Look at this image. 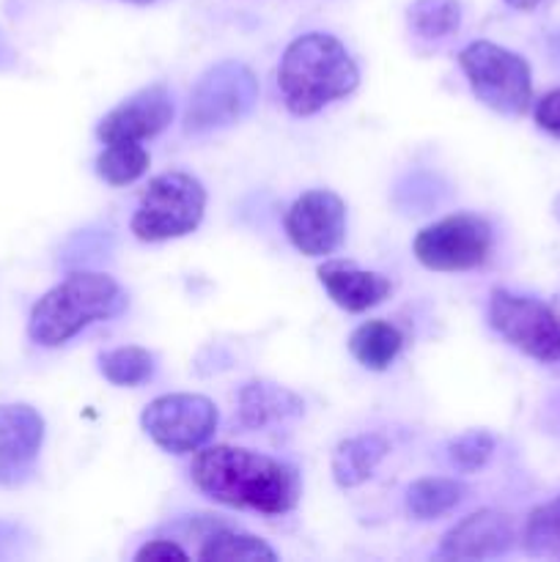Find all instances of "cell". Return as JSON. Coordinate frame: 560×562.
Segmentation results:
<instances>
[{
	"label": "cell",
	"mask_w": 560,
	"mask_h": 562,
	"mask_svg": "<svg viewBox=\"0 0 560 562\" xmlns=\"http://www.w3.org/2000/svg\"><path fill=\"white\" fill-rule=\"evenodd\" d=\"M132 3H152V0H132Z\"/></svg>",
	"instance_id": "f546056e"
},
{
	"label": "cell",
	"mask_w": 560,
	"mask_h": 562,
	"mask_svg": "<svg viewBox=\"0 0 560 562\" xmlns=\"http://www.w3.org/2000/svg\"><path fill=\"white\" fill-rule=\"evenodd\" d=\"M302 398L272 382H247L239 390V420L247 428H264L272 423L302 415Z\"/></svg>",
	"instance_id": "9a60e30c"
},
{
	"label": "cell",
	"mask_w": 560,
	"mask_h": 562,
	"mask_svg": "<svg viewBox=\"0 0 560 562\" xmlns=\"http://www.w3.org/2000/svg\"><path fill=\"white\" fill-rule=\"evenodd\" d=\"M124 307V289L110 274L71 272L31 307L27 335L42 349H58L93 322L119 316Z\"/></svg>",
	"instance_id": "3957f363"
},
{
	"label": "cell",
	"mask_w": 560,
	"mask_h": 562,
	"mask_svg": "<svg viewBox=\"0 0 560 562\" xmlns=\"http://www.w3.org/2000/svg\"><path fill=\"white\" fill-rule=\"evenodd\" d=\"M44 431L31 404H0V488H20L36 475Z\"/></svg>",
	"instance_id": "8fae6325"
},
{
	"label": "cell",
	"mask_w": 560,
	"mask_h": 562,
	"mask_svg": "<svg viewBox=\"0 0 560 562\" xmlns=\"http://www.w3.org/2000/svg\"><path fill=\"white\" fill-rule=\"evenodd\" d=\"M401 346H404V338H401L399 329L388 322H379V318L360 324L349 338L351 357L368 371L390 368V362L399 357Z\"/></svg>",
	"instance_id": "e0dca14e"
},
{
	"label": "cell",
	"mask_w": 560,
	"mask_h": 562,
	"mask_svg": "<svg viewBox=\"0 0 560 562\" xmlns=\"http://www.w3.org/2000/svg\"><path fill=\"white\" fill-rule=\"evenodd\" d=\"M173 121V99L165 86H148L132 93L126 102L110 110L97 126V135L102 143L135 140L143 143L148 137L159 135L165 126Z\"/></svg>",
	"instance_id": "7c38bea8"
},
{
	"label": "cell",
	"mask_w": 560,
	"mask_h": 562,
	"mask_svg": "<svg viewBox=\"0 0 560 562\" xmlns=\"http://www.w3.org/2000/svg\"><path fill=\"white\" fill-rule=\"evenodd\" d=\"M3 55H5V47H3V44H0V64H3Z\"/></svg>",
	"instance_id": "f1b7e54d"
},
{
	"label": "cell",
	"mask_w": 560,
	"mask_h": 562,
	"mask_svg": "<svg viewBox=\"0 0 560 562\" xmlns=\"http://www.w3.org/2000/svg\"><path fill=\"white\" fill-rule=\"evenodd\" d=\"M258 102V80L239 60H223L203 71L190 93L184 130L190 135L225 130L245 119Z\"/></svg>",
	"instance_id": "8992f818"
},
{
	"label": "cell",
	"mask_w": 560,
	"mask_h": 562,
	"mask_svg": "<svg viewBox=\"0 0 560 562\" xmlns=\"http://www.w3.org/2000/svg\"><path fill=\"white\" fill-rule=\"evenodd\" d=\"M198 558L209 562H272L278 560L275 549L256 536H242V532H214L203 541Z\"/></svg>",
	"instance_id": "ffe728a7"
},
{
	"label": "cell",
	"mask_w": 560,
	"mask_h": 562,
	"mask_svg": "<svg viewBox=\"0 0 560 562\" xmlns=\"http://www.w3.org/2000/svg\"><path fill=\"white\" fill-rule=\"evenodd\" d=\"M285 234L302 256H333L346 234V203L333 190L305 192L285 212Z\"/></svg>",
	"instance_id": "30bf717a"
},
{
	"label": "cell",
	"mask_w": 560,
	"mask_h": 562,
	"mask_svg": "<svg viewBox=\"0 0 560 562\" xmlns=\"http://www.w3.org/2000/svg\"><path fill=\"white\" fill-rule=\"evenodd\" d=\"M217 406L206 395H159L143 409V431L168 453H195L217 431Z\"/></svg>",
	"instance_id": "9c48e42d"
},
{
	"label": "cell",
	"mask_w": 560,
	"mask_h": 562,
	"mask_svg": "<svg viewBox=\"0 0 560 562\" xmlns=\"http://www.w3.org/2000/svg\"><path fill=\"white\" fill-rule=\"evenodd\" d=\"M492 453H494V437L489 431H483V428L461 434V437H456L453 442L448 445V459L459 472L481 470Z\"/></svg>",
	"instance_id": "cb8c5ba5"
},
{
	"label": "cell",
	"mask_w": 560,
	"mask_h": 562,
	"mask_svg": "<svg viewBox=\"0 0 560 562\" xmlns=\"http://www.w3.org/2000/svg\"><path fill=\"white\" fill-rule=\"evenodd\" d=\"M511 9H519V11H533L544 3V0H505Z\"/></svg>",
	"instance_id": "4316f807"
},
{
	"label": "cell",
	"mask_w": 560,
	"mask_h": 562,
	"mask_svg": "<svg viewBox=\"0 0 560 562\" xmlns=\"http://www.w3.org/2000/svg\"><path fill=\"white\" fill-rule=\"evenodd\" d=\"M390 445L379 434H360V437L344 439L333 453V477L340 488H355L366 483L388 456Z\"/></svg>",
	"instance_id": "2e32d148"
},
{
	"label": "cell",
	"mask_w": 560,
	"mask_h": 562,
	"mask_svg": "<svg viewBox=\"0 0 560 562\" xmlns=\"http://www.w3.org/2000/svg\"><path fill=\"white\" fill-rule=\"evenodd\" d=\"M190 475L214 503L269 516L289 514L302 494L294 467L234 445L195 450Z\"/></svg>",
	"instance_id": "6da1fadb"
},
{
	"label": "cell",
	"mask_w": 560,
	"mask_h": 562,
	"mask_svg": "<svg viewBox=\"0 0 560 562\" xmlns=\"http://www.w3.org/2000/svg\"><path fill=\"white\" fill-rule=\"evenodd\" d=\"M514 521L500 510H478L445 532L437 558L492 560L514 547Z\"/></svg>",
	"instance_id": "4fadbf2b"
},
{
	"label": "cell",
	"mask_w": 560,
	"mask_h": 562,
	"mask_svg": "<svg viewBox=\"0 0 560 562\" xmlns=\"http://www.w3.org/2000/svg\"><path fill=\"white\" fill-rule=\"evenodd\" d=\"M415 258L434 272H467L486 263L492 225L478 214H450L415 236Z\"/></svg>",
	"instance_id": "ba28073f"
},
{
	"label": "cell",
	"mask_w": 560,
	"mask_h": 562,
	"mask_svg": "<svg viewBox=\"0 0 560 562\" xmlns=\"http://www.w3.org/2000/svg\"><path fill=\"white\" fill-rule=\"evenodd\" d=\"M464 483L453 477H423L406 492V514L417 521H432L448 516L464 499Z\"/></svg>",
	"instance_id": "ac0fdd59"
},
{
	"label": "cell",
	"mask_w": 560,
	"mask_h": 562,
	"mask_svg": "<svg viewBox=\"0 0 560 562\" xmlns=\"http://www.w3.org/2000/svg\"><path fill=\"white\" fill-rule=\"evenodd\" d=\"M522 543L530 554L552 552L555 547H560V497H555L552 503L541 505V508L527 516Z\"/></svg>",
	"instance_id": "603a6c76"
},
{
	"label": "cell",
	"mask_w": 560,
	"mask_h": 562,
	"mask_svg": "<svg viewBox=\"0 0 560 562\" xmlns=\"http://www.w3.org/2000/svg\"><path fill=\"white\" fill-rule=\"evenodd\" d=\"M206 212V190L190 173H163L141 195L132 234L141 241H168L192 234Z\"/></svg>",
	"instance_id": "277c9868"
},
{
	"label": "cell",
	"mask_w": 560,
	"mask_h": 562,
	"mask_svg": "<svg viewBox=\"0 0 560 562\" xmlns=\"http://www.w3.org/2000/svg\"><path fill=\"white\" fill-rule=\"evenodd\" d=\"M318 280H322L329 300L349 313H362L368 307H377L390 294L388 278L357 269L349 261H327L318 269Z\"/></svg>",
	"instance_id": "5bb4252c"
},
{
	"label": "cell",
	"mask_w": 560,
	"mask_h": 562,
	"mask_svg": "<svg viewBox=\"0 0 560 562\" xmlns=\"http://www.w3.org/2000/svg\"><path fill=\"white\" fill-rule=\"evenodd\" d=\"M536 124L547 130L549 135L560 137V88L549 91L541 102L536 104Z\"/></svg>",
	"instance_id": "d4e9b609"
},
{
	"label": "cell",
	"mask_w": 560,
	"mask_h": 562,
	"mask_svg": "<svg viewBox=\"0 0 560 562\" xmlns=\"http://www.w3.org/2000/svg\"><path fill=\"white\" fill-rule=\"evenodd\" d=\"M459 66L481 104L500 115L527 113L533 99L530 66L494 42H472L459 53Z\"/></svg>",
	"instance_id": "5b68a950"
},
{
	"label": "cell",
	"mask_w": 560,
	"mask_h": 562,
	"mask_svg": "<svg viewBox=\"0 0 560 562\" xmlns=\"http://www.w3.org/2000/svg\"><path fill=\"white\" fill-rule=\"evenodd\" d=\"M459 0H415L410 5V27L421 38H445L459 31Z\"/></svg>",
	"instance_id": "7402d4cb"
},
{
	"label": "cell",
	"mask_w": 560,
	"mask_h": 562,
	"mask_svg": "<svg viewBox=\"0 0 560 562\" xmlns=\"http://www.w3.org/2000/svg\"><path fill=\"white\" fill-rule=\"evenodd\" d=\"M3 541H9V530H5V527L0 525V552H3Z\"/></svg>",
	"instance_id": "83f0119b"
},
{
	"label": "cell",
	"mask_w": 560,
	"mask_h": 562,
	"mask_svg": "<svg viewBox=\"0 0 560 562\" xmlns=\"http://www.w3.org/2000/svg\"><path fill=\"white\" fill-rule=\"evenodd\" d=\"M190 554L181 547H176L173 541H152L135 554L137 562H168V560H187Z\"/></svg>",
	"instance_id": "484cf974"
},
{
	"label": "cell",
	"mask_w": 560,
	"mask_h": 562,
	"mask_svg": "<svg viewBox=\"0 0 560 562\" xmlns=\"http://www.w3.org/2000/svg\"><path fill=\"white\" fill-rule=\"evenodd\" d=\"M360 82L349 49L329 33H305L285 47L278 88L294 115H313L329 102L346 99Z\"/></svg>",
	"instance_id": "7a4b0ae2"
},
{
	"label": "cell",
	"mask_w": 560,
	"mask_h": 562,
	"mask_svg": "<svg viewBox=\"0 0 560 562\" xmlns=\"http://www.w3.org/2000/svg\"><path fill=\"white\" fill-rule=\"evenodd\" d=\"M104 379L119 387H137L154 376V355L141 346H121L99 357Z\"/></svg>",
	"instance_id": "44dd1931"
},
{
	"label": "cell",
	"mask_w": 560,
	"mask_h": 562,
	"mask_svg": "<svg viewBox=\"0 0 560 562\" xmlns=\"http://www.w3.org/2000/svg\"><path fill=\"white\" fill-rule=\"evenodd\" d=\"M489 324L533 360H560V313L544 302L494 289L489 300Z\"/></svg>",
	"instance_id": "52a82bcc"
},
{
	"label": "cell",
	"mask_w": 560,
	"mask_h": 562,
	"mask_svg": "<svg viewBox=\"0 0 560 562\" xmlns=\"http://www.w3.org/2000/svg\"><path fill=\"white\" fill-rule=\"evenodd\" d=\"M148 170V151L135 140L104 143V151L97 157L99 179L110 187H126L141 179Z\"/></svg>",
	"instance_id": "d6986e66"
}]
</instances>
